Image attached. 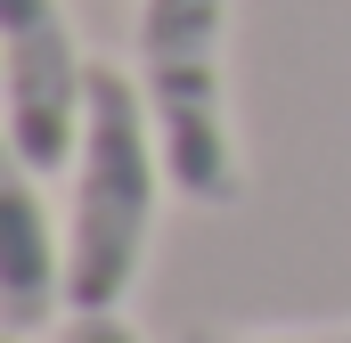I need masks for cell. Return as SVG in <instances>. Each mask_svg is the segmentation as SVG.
Wrapping results in <instances>:
<instances>
[{
	"label": "cell",
	"instance_id": "cell-1",
	"mask_svg": "<svg viewBox=\"0 0 351 343\" xmlns=\"http://www.w3.org/2000/svg\"><path fill=\"white\" fill-rule=\"evenodd\" d=\"M66 180H74L66 188V311H123L147 278V246H156L172 172L156 147L139 74L114 58H98V74H90V123Z\"/></svg>",
	"mask_w": 351,
	"mask_h": 343
},
{
	"label": "cell",
	"instance_id": "cell-2",
	"mask_svg": "<svg viewBox=\"0 0 351 343\" xmlns=\"http://www.w3.org/2000/svg\"><path fill=\"white\" fill-rule=\"evenodd\" d=\"M131 74L147 98L172 196L229 213L245 196V156L229 123V0H139Z\"/></svg>",
	"mask_w": 351,
	"mask_h": 343
},
{
	"label": "cell",
	"instance_id": "cell-3",
	"mask_svg": "<svg viewBox=\"0 0 351 343\" xmlns=\"http://www.w3.org/2000/svg\"><path fill=\"white\" fill-rule=\"evenodd\" d=\"M90 74L98 58L82 49L66 0H0V131L16 172L33 180L74 172L90 123Z\"/></svg>",
	"mask_w": 351,
	"mask_h": 343
},
{
	"label": "cell",
	"instance_id": "cell-4",
	"mask_svg": "<svg viewBox=\"0 0 351 343\" xmlns=\"http://www.w3.org/2000/svg\"><path fill=\"white\" fill-rule=\"evenodd\" d=\"M58 311H66V237L49 229L41 180L8 172V196H0V327L41 335Z\"/></svg>",
	"mask_w": 351,
	"mask_h": 343
},
{
	"label": "cell",
	"instance_id": "cell-5",
	"mask_svg": "<svg viewBox=\"0 0 351 343\" xmlns=\"http://www.w3.org/2000/svg\"><path fill=\"white\" fill-rule=\"evenodd\" d=\"M66 343H147V335H139L123 311H74V319H66Z\"/></svg>",
	"mask_w": 351,
	"mask_h": 343
},
{
	"label": "cell",
	"instance_id": "cell-6",
	"mask_svg": "<svg viewBox=\"0 0 351 343\" xmlns=\"http://www.w3.org/2000/svg\"><path fill=\"white\" fill-rule=\"evenodd\" d=\"M213 343H351V319H343V327H262V335H213Z\"/></svg>",
	"mask_w": 351,
	"mask_h": 343
},
{
	"label": "cell",
	"instance_id": "cell-7",
	"mask_svg": "<svg viewBox=\"0 0 351 343\" xmlns=\"http://www.w3.org/2000/svg\"><path fill=\"white\" fill-rule=\"evenodd\" d=\"M8 343H33V335H8Z\"/></svg>",
	"mask_w": 351,
	"mask_h": 343
}]
</instances>
